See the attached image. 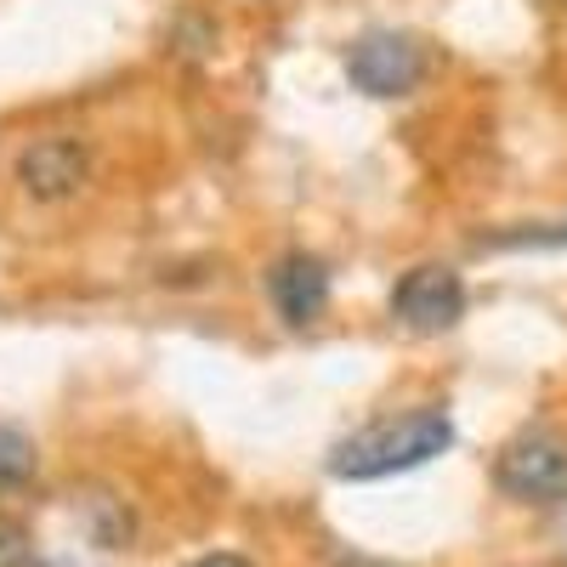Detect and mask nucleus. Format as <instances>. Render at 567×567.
Here are the masks:
<instances>
[{"label": "nucleus", "instance_id": "9b49d317", "mask_svg": "<svg viewBox=\"0 0 567 567\" xmlns=\"http://www.w3.org/2000/svg\"><path fill=\"white\" fill-rule=\"evenodd\" d=\"M347 567H392V561H347Z\"/></svg>", "mask_w": 567, "mask_h": 567}, {"label": "nucleus", "instance_id": "f03ea898", "mask_svg": "<svg viewBox=\"0 0 567 567\" xmlns=\"http://www.w3.org/2000/svg\"><path fill=\"white\" fill-rule=\"evenodd\" d=\"M494 483L516 505H567V437L550 425L516 432L494 460Z\"/></svg>", "mask_w": 567, "mask_h": 567}, {"label": "nucleus", "instance_id": "9d476101", "mask_svg": "<svg viewBox=\"0 0 567 567\" xmlns=\"http://www.w3.org/2000/svg\"><path fill=\"white\" fill-rule=\"evenodd\" d=\"M194 567H250L245 556H233V550H216V556H199Z\"/></svg>", "mask_w": 567, "mask_h": 567}, {"label": "nucleus", "instance_id": "6e6552de", "mask_svg": "<svg viewBox=\"0 0 567 567\" xmlns=\"http://www.w3.org/2000/svg\"><path fill=\"white\" fill-rule=\"evenodd\" d=\"M0 567H58V561H45V556L29 545V534L0 516Z\"/></svg>", "mask_w": 567, "mask_h": 567}, {"label": "nucleus", "instance_id": "f8f14e48", "mask_svg": "<svg viewBox=\"0 0 567 567\" xmlns=\"http://www.w3.org/2000/svg\"><path fill=\"white\" fill-rule=\"evenodd\" d=\"M561 7H567V0H561Z\"/></svg>", "mask_w": 567, "mask_h": 567}, {"label": "nucleus", "instance_id": "0eeeda50", "mask_svg": "<svg viewBox=\"0 0 567 567\" xmlns=\"http://www.w3.org/2000/svg\"><path fill=\"white\" fill-rule=\"evenodd\" d=\"M34 477V443L18 425H0V494H12Z\"/></svg>", "mask_w": 567, "mask_h": 567}, {"label": "nucleus", "instance_id": "1a4fd4ad", "mask_svg": "<svg viewBox=\"0 0 567 567\" xmlns=\"http://www.w3.org/2000/svg\"><path fill=\"white\" fill-rule=\"evenodd\" d=\"M494 250H561L567 245V221L561 227H523V233H499V239H483Z\"/></svg>", "mask_w": 567, "mask_h": 567}, {"label": "nucleus", "instance_id": "f257e3e1", "mask_svg": "<svg viewBox=\"0 0 567 567\" xmlns=\"http://www.w3.org/2000/svg\"><path fill=\"white\" fill-rule=\"evenodd\" d=\"M449 443H454V420L443 409H409V414L374 420L347 443H336L329 471L341 483H374V477H398V471H414L425 460L449 454Z\"/></svg>", "mask_w": 567, "mask_h": 567}, {"label": "nucleus", "instance_id": "423d86ee", "mask_svg": "<svg viewBox=\"0 0 567 567\" xmlns=\"http://www.w3.org/2000/svg\"><path fill=\"white\" fill-rule=\"evenodd\" d=\"M267 296H272V307H278L284 323L307 329V323H318L323 307H329V267H323L318 256H307V250L278 256L272 272H267Z\"/></svg>", "mask_w": 567, "mask_h": 567}, {"label": "nucleus", "instance_id": "7ed1b4c3", "mask_svg": "<svg viewBox=\"0 0 567 567\" xmlns=\"http://www.w3.org/2000/svg\"><path fill=\"white\" fill-rule=\"evenodd\" d=\"M425 74H432V52H425L414 34L374 29V34H363L347 52V80L363 91V97H381V103L420 91Z\"/></svg>", "mask_w": 567, "mask_h": 567}, {"label": "nucleus", "instance_id": "39448f33", "mask_svg": "<svg viewBox=\"0 0 567 567\" xmlns=\"http://www.w3.org/2000/svg\"><path fill=\"white\" fill-rule=\"evenodd\" d=\"M18 182L40 205H63L91 182V148L80 136H40L18 154Z\"/></svg>", "mask_w": 567, "mask_h": 567}, {"label": "nucleus", "instance_id": "20e7f679", "mask_svg": "<svg viewBox=\"0 0 567 567\" xmlns=\"http://www.w3.org/2000/svg\"><path fill=\"white\" fill-rule=\"evenodd\" d=\"M392 318L403 329H414V336H443V329H454L465 318V284L454 267H409L398 284H392Z\"/></svg>", "mask_w": 567, "mask_h": 567}]
</instances>
